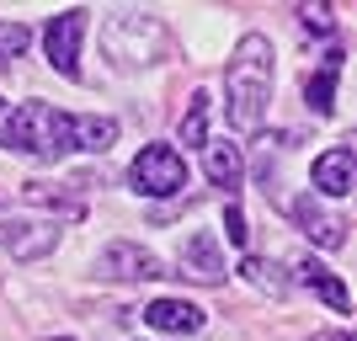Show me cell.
<instances>
[{"label": "cell", "instance_id": "cell-2", "mask_svg": "<svg viewBox=\"0 0 357 341\" xmlns=\"http://www.w3.org/2000/svg\"><path fill=\"white\" fill-rule=\"evenodd\" d=\"M22 155H38V160H59L75 149V112H59L48 102H22L11 112V144Z\"/></svg>", "mask_w": 357, "mask_h": 341}, {"label": "cell", "instance_id": "cell-4", "mask_svg": "<svg viewBox=\"0 0 357 341\" xmlns=\"http://www.w3.org/2000/svg\"><path fill=\"white\" fill-rule=\"evenodd\" d=\"M0 245L16 256V262H38L59 245V224L54 219H27V213H16V208L0 203Z\"/></svg>", "mask_w": 357, "mask_h": 341}, {"label": "cell", "instance_id": "cell-18", "mask_svg": "<svg viewBox=\"0 0 357 341\" xmlns=\"http://www.w3.org/2000/svg\"><path fill=\"white\" fill-rule=\"evenodd\" d=\"M224 229H229V245H240V251H245V213H240L235 203L224 208Z\"/></svg>", "mask_w": 357, "mask_h": 341}, {"label": "cell", "instance_id": "cell-3", "mask_svg": "<svg viewBox=\"0 0 357 341\" xmlns=\"http://www.w3.org/2000/svg\"><path fill=\"white\" fill-rule=\"evenodd\" d=\"M128 181L144 197H176L187 187V160H181L176 144H144L128 165Z\"/></svg>", "mask_w": 357, "mask_h": 341}, {"label": "cell", "instance_id": "cell-9", "mask_svg": "<svg viewBox=\"0 0 357 341\" xmlns=\"http://www.w3.org/2000/svg\"><path fill=\"white\" fill-rule=\"evenodd\" d=\"M181 267L192 272L197 282H219V278H224V251H219V235H208V229H192V235L181 240Z\"/></svg>", "mask_w": 357, "mask_h": 341}, {"label": "cell", "instance_id": "cell-7", "mask_svg": "<svg viewBox=\"0 0 357 341\" xmlns=\"http://www.w3.org/2000/svg\"><path fill=\"white\" fill-rule=\"evenodd\" d=\"M294 224L314 240V245H326V251L347 245V219H342V213H331V208H320L314 197H298V203H294Z\"/></svg>", "mask_w": 357, "mask_h": 341}, {"label": "cell", "instance_id": "cell-6", "mask_svg": "<svg viewBox=\"0 0 357 341\" xmlns=\"http://www.w3.org/2000/svg\"><path fill=\"white\" fill-rule=\"evenodd\" d=\"M96 267H102V278H118V282H155V278H165L160 256L144 251V245H134V240H112Z\"/></svg>", "mask_w": 357, "mask_h": 341}, {"label": "cell", "instance_id": "cell-12", "mask_svg": "<svg viewBox=\"0 0 357 341\" xmlns=\"http://www.w3.org/2000/svg\"><path fill=\"white\" fill-rule=\"evenodd\" d=\"M203 165H208V181H213V187H224V192H235L240 176H245L240 144H224V139H208V144H203Z\"/></svg>", "mask_w": 357, "mask_h": 341}, {"label": "cell", "instance_id": "cell-15", "mask_svg": "<svg viewBox=\"0 0 357 341\" xmlns=\"http://www.w3.org/2000/svg\"><path fill=\"white\" fill-rule=\"evenodd\" d=\"M181 144H208V96L197 91L192 107L181 112Z\"/></svg>", "mask_w": 357, "mask_h": 341}, {"label": "cell", "instance_id": "cell-13", "mask_svg": "<svg viewBox=\"0 0 357 341\" xmlns=\"http://www.w3.org/2000/svg\"><path fill=\"white\" fill-rule=\"evenodd\" d=\"M336 75H342V48H331L326 64H320V75H310V80H304V96H310V107L320 112V118H331V112H336Z\"/></svg>", "mask_w": 357, "mask_h": 341}, {"label": "cell", "instance_id": "cell-20", "mask_svg": "<svg viewBox=\"0 0 357 341\" xmlns=\"http://www.w3.org/2000/svg\"><path fill=\"white\" fill-rule=\"evenodd\" d=\"M314 341H352L347 331H326V336H314Z\"/></svg>", "mask_w": 357, "mask_h": 341}, {"label": "cell", "instance_id": "cell-1", "mask_svg": "<svg viewBox=\"0 0 357 341\" xmlns=\"http://www.w3.org/2000/svg\"><path fill=\"white\" fill-rule=\"evenodd\" d=\"M229 102H224V118L235 134H256L267 123V102H272V43L261 32H245L235 43V59H229Z\"/></svg>", "mask_w": 357, "mask_h": 341}, {"label": "cell", "instance_id": "cell-19", "mask_svg": "<svg viewBox=\"0 0 357 341\" xmlns=\"http://www.w3.org/2000/svg\"><path fill=\"white\" fill-rule=\"evenodd\" d=\"M11 112H16V102H6V96H0V149L11 144Z\"/></svg>", "mask_w": 357, "mask_h": 341}, {"label": "cell", "instance_id": "cell-5", "mask_svg": "<svg viewBox=\"0 0 357 341\" xmlns=\"http://www.w3.org/2000/svg\"><path fill=\"white\" fill-rule=\"evenodd\" d=\"M86 22H91V11H59V16H48V27H43V54H48V64L64 75V80H75L80 75V38H86Z\"/></svg>", "mask_w": 357, "mask_h": 341}, {"label": "cell", "instance_id": "cell-16", "mask_svg": "<svg viewBox=\"0 0 357 341\" xmlns=\"http://www.w3.org/2000/svg\"><path fill=\"white\" fill-rule=\"evenodd\" d=\"M32 43V27H22V22H0V59H22Z\"/></svg>", "mask_w": 357, "mask_h": 341}, {"label": "cell", "instance_id": "cell-14", "mask_svg": "<svg viewBox=\"0 0 357 341\" xmlns=\"http://www.w3.org/2000/svg\"><path fill=\"white\" fill-rule=\"evenodd\" d=\"M118 144V118H96V112H75V149L107 155Z\"/></svg>", "mask_w": 357, "mask_h": 341}, {"label": "cell", "instance_id": "cell-11", "mask_svg": "<svg viewBox=\"0 0 357 341\" xmlns=\"http://www.w3.org/2000/svg\"><path fill=\"white\" fill-rule=\"evenodd\" d=\"M294 272H298V282H304V288H314V294L326 298V304H331L336 315H347V310H352V298H347V282L336 278V272H331L326 262H314V256H304V262H298Z\"/></svg>", "mask_w": 357, "mask_h": 341}, {"label": "cell", "instance_id": "cell-10", "mask_svg": "<svg viewBox=\"0 0 357 341\" xmlns=\"http://www.w3.org/2000/svg\"><path fill=\"white\" fill-rule=\"evenodd\" d=\"M144 326L171 331V336H192V331H203V310L192 298H155L144 310Z\"/></svg>", "mask_w": 357, "mask_h": 341}, {"label": "cell", "instance_id": "cell-17", "mask_svg": "<svg viewBox=\"0 0 357 341\" xmlns=\"http://www.w3.org/2000/svg\"><path fill=\"white\" fill-rule=\"evenodd\" d=\"M298 27L314 32V38H331L336 32V11L331 6H298Z\"/></svg>", "mask_w": 357, "mask_h": 341}, {"label": "cell", "instance_id": "cell-21", "mask_svg": "<svg viewBox=\"0 0 357 341\" xmlns=\"http://www.w3.org/2000/svg\"><path fill=\"white\" fill-rule=\"evenodd\" d=\"M48 341H75V336H48Z\"/></svg>", "mask_w": 357, "mask_h": 341}, {"label": "cell", "instance_id": "cell-8", "mask_svg": "<svg viewBox=\"0 0 357 341\" xmlns=\"http://www.w3.org/2000/svg\"><path fill=\"white\" fill-rule=\"evenodd\" d=\"M352 176H357L352 144H331L326 155H314V187H320L326 197H347L352 192Z\"/></svg>", "mask_w": 357, "mask_h": 341}]
</instances>
